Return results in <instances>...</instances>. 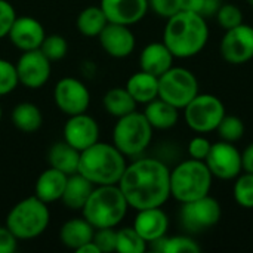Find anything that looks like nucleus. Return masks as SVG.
<instances>
[{
	"instance_id": "c85d7f7f",
	"label": "nucleus",
	"mask_w": 253,
	"mask_h": 253,
	"mask_svg": "<svg viewBox=\"0 0 253 253\" xmlns=\"http://www.w3.org/2000/svg\"><path fill=\"white\" fill-rule=\"evenodd\" d=\"M77 30L86 37H98L108 19L101 6H89L83 9L77 16Z\"/></svg>"
},
{
	"instance_id": "c756f323",
	"label": "nucleus",
	"mask_w": 253,
	"mask_h": 253,
	"mask_svg": "<svg viewBox=\"0 0 253 253\" xmlns=\"http://www.w3.org/2000/svg\"><path fill=\"white\" fill-rule=\"evenodd\" d=\"M153 243L156 245V251L163 253H199L202 251L199 243L187 236H165Z\"/></svg>"
},
{
	"instance_id": "412c9836",
	"label": "nucleus",
	"mask_w": 253,
	"mask_h": 253,
	"mask_svg": "<svg viewBox=\"0 0 253 253\" xmlns=\"http://www.w3.org/2000/svg\"><path fill=\"white\" fill-rule=\"evenodd\" d=\"M67 178L68 175H65L64 172L49 168L44 172L40 173V176L36 181V197H39L42 202L44 203H53L56 200H61L65 184H67Z\"/></svg>"
},
{
	"instance_id": "20e7f679",
	"label": "nucleus",
	"mask_w": 253,
	"mask_h": 253,
	"mask_svg": "<svg viewBox=\"0 0 253 253\" xmlns=\"http://www.w3.org/2000/svg\"><path fill=\"white\" fill-rule=\"evenodd\" d=\"M127 200L119 184L95 185L86 205L83 206V218L96 228L117 227L127 212Z\"/></svg>"
},
{
	"instance_id": "4c0bfd02",
	"label": "nucleus",
	"mask_w": 253,
	"mask_h": 253,
	"mask_svg": "<svg viewBox=\"0 0 253 253\" xmlns=\"http://www.w3.org/2000/svg\"><path fill=\"white\" fill-rule=\"evenodd\" d=\"M212 142L206 136H194L188 144V154L191 159L196 160H206L209 151H211Z\"/></svg>"
},
{
	"instance_id": "e433bc0d",
	"label": "nucleus",
	"mask_w": 253,
	"mask_h": 253,
	"mask_svg": "<svg viewBox=\"0 0 253 253\" xmlns=\"http://www.w3.org/2000/svg\"><path fill=\"white\" fill-rule=\"evenodd\" d=\"M92 242L101 253L116 252L117 231H114V228H96Z\"/></svg>"
},
{
	"instance_id": "7ed1b4c3",
	"label": "nucleus",
	"mask_w": 253,
	"mask_h": 253,
	"mask_svg": "<svg viewBox=\"0 0 253 253\" xmlns=\"http://www.w3.org/2000/svg\"><path fill=\"white\" fill-rule=\"evenodd\" d=\"M126 156L119 151L114 144L95 142L80 153L79 173L89 179L93 185L119 184L125 169Z\"/></svg>"
},
{
	"instance_id": "bb28decb",
	"label": "nucleus",
	"mask_w": 253,
	"mask_h": 253,
	"mask_svg": "<svg viewBox=\"0 0 253 253\" xmlns=\"http://www.w3.org/2000/svg\"><path fill=\"white\" fill-rule=\"evenodd\" d=\"M12 123L21 132L31 133L40 129L43 116L37 105L31 102H21L12 111Z\"/></svg>"
},
{
	"instance_id": "ddd939ff",
	"label": "nucleus",
	"mask_w": 253,
	"mask_h": 253,
	"mask_svg": "<svg viewBox=\"0 0 253 253\" xmlns=\"http://www.w3.org/2000/svg\"><path fill=\"white\" fill-rule=\"evenodd\" d=\"M53 99L62 113L74 116L86 113L90 104V93L83 82L73 77H64L53 89Z\"/></svg>"
},
{
	"instance_id": "c03bdc74",
	"label": "nucleus",
	"mask_w": 253,
	"mask_h": 253,
	"mask_svg": "<svg viewBox=\"0 0 253 253\" xmlns=\"http://www.w3.org/2000/svg\"><path fill=\"white\" fill-rule=\"evenodd\" d=\"M219 6H221V0H206V1H205V7H203L202 15H203L205 18H206V16H212V15H215V13L218 12Z\"/></svg>"
},
{
	"instance_id": "dca6fc26",
	"label": "nucleus",
	"mask_w": 253,
	"mask_h": 253,
	"mask_svg": "<svg viewBox=\"0 0 253 253\" xmlns=\"http://www.w3.org/2000/svg\"><path fill=\"white\" fill-rule=\"evenodd\" d=\"M99 43L102 49L113 58H126L135 49V36L129 25L108 22L99 33Z\"/></svg>"
},
{
	"instance_id": "49530a36",
	"label": "nucleus",
	"mask_w": 253,
	"mask_h": 253,
	"mask_svg": "<svg viewBox=\"0 0 253 253\" xmlns=\"http://www.w3.org/2000/svg\"><path fill=\"white\" fill-rule=\"evenodd\" d=\"M1 116H3V110H1V105H0V120H1Z\"/></svg>"
},
{
	"instance_id": "58836bf2",
	"label": "nucleus",
	"mask_w": 253,
	"mask_h": 253,
	"mask_svg": "<svg viewBox=\"0 0 253 253\" xmlns=\"http://www.w3.org/2000/svg\"><path fill=\"white\" fill-rule=\"evenodd\" d=\"M15 19L16 13L13 6L6 0H0V39L9 34Z\"/></svg>"
},
{
	"instance_id": "72a5a7b5",
	"label": "nucleus",
	"mask_w": 253,
	"mask_h": 253,
	"mask_svg": "<svg viewBox=\"0 0 253 253\" xmlns=\"http://www.w3.org/2000/svg\"><path fill=\"white\" fill-rule=\"evenodd\" d=\"M44 56L52 62V61H59L62 59L65 55H67V50H68V43L67 40L59 36V34H50V36H46L39 47Z\"/></svg>"
},
{
	"instance_id": "4468645a",
	"label": "nucleus",
	"mask_w": 253,
	"mask_h": 253,
	"mask_svg": "<svg viewBox=\"0 0 253 253\" xmlns=\"http://www.w3.org/2000/svg\"><path fill=\"white\" fill-rule=\"evenodd\" d=\"M15 68L19 83L28 89L42 87L50 77V61L40 49L22 52Z\"/></svg>"
},
{
	"instance_id": "ea45409f",
	"label": "nucleus",
	"mask_w": 253,
	"mask_h": 253,
	"mask_svg": "<svg viewBox=\"0 0 253 253\" xmlns=\"http://www.w3.org/2000/svg\"><path fill=\"white\" fill-rule=\"evenodd\" d=\"M148 7H151L159 16L168 19L181 10V3L179 0H148Z\"/></svg>"
},
{
	"instance_id": "37998d69",
	"label": "nucleus",
	"mask_w": 253,
	"mask_h": 253,
	"mask_svg": "<svg viewBox=\"0 0 253 253\" xmlns=\"http://www.w3.org/2000/svg\"><path fill=\"white\" fill-rule=\"evenodd\" d=\"M206 0H179L181 3V10H188V12H196L202 13L205 7Z\"/></svg>"
},
{
	"instance_id": "393cba45",
	"label": "nucleus",
	"mask_w": 253,
	"mask_h": 253,
	"mask_svg": "<svg viewBox=\"0 0 253 253\" xmlns=\"http://www.w3.org/2000/svg\"><path fill=\"white\" fill-rule=\"evenodd\" d=\"M126 89L136 104H148L159 98V77L141 70L129 77Z\"/></svg>"
},
{
	"instance_id": "f8f14e48",
	"label": "nucleus",
	"mask_w": 253,
	"mask_h": 253,
	"mask_svg": "<svg viewBox=\"0 0 253 253\" xmlns=\"http://www.w3.org/2000/svg\"><path fill=\"white\" fill-rule=\"evenodd\" d=\"M221 55L228 64L240 65L253 59V27L240 24L234 28L225 30L219 44Z\"/></svg>"
},
{
	"instance_id": "de8ad7c7",
	"label": "nucleus",
	"mask_w": 253,
	"mask_h": 253,
	"mask_svg": "<svg viewBox=\"0 0 253 253\" xmlns=\"http://www.w3.org/2000/svg\"><path fill=\"white\" fill-rule=\"evenodd\" d=\"M246 1H248V3H249V4L253 7V0H246Z\"/></svg>"
},
{
	"instance_id": "79ce46f5",
	"label": "nucleus",
	"mask_w": 253,
	"mask_h": 253,
	"mask_svg": "<svg viewBox=\"0 0 253 253\" xmlns=\"http://www.w3.org/2000/svg\"><path fill=\"white\" fill-rule=\"evenodd\" d=\"M242 166H243V172L253 173V142L249 144L242 153Z\"/></svg>"
},
{
	"instance_id": "2eb2a0df",
	"label": "nucleus",
	"mask_w": 253,
	"mask_h": 253,
	"mask_svg": "<svg viewBox=\"0 0 253 253\" xmlns=\"http://www.w3.org/2000/svg\"><path fill=\"white\" fill-rule=\"evenodd\" d=\"M99 138V126L96 120L86 113L70 116L64 126V141L80 153L95 142Z\"/></svg>"
},
{
	"instance_id": "cd10ccee",
	"label": "nucleus",
	"mask_w": 253,
	"mask_h": 253,
	"mask_svg": "<svg viewBox=\"0 0 253 253\" xmlns=\"http://www.w3.org/2000/svg\"><path fill=\"white\" fill-rule=\"evenodd\" d=\"M104 107L114 117H123L136 110V101L126 87H113L104 95Z\"/></svg>"
},
{
	"instance_id": "a878e982",
	"label": "nucleus",
	"mask_w": 253,
	"mask_h": 253,
	"mask_svg": "<svg viewBox=\"0 0 253 253\" xmlns=\"http://www.w3.org/2000/svg\"><path fill=\"white\" fill-rule=\"evenodd\" d=\"M47 162L50 168L58 169L65 175H73L79 170L80 151L65 141L55 142L47 151Z\"/></svg>"
},
{
	"instance_id": "a19ab883",
	"label": "nucleus",
	"mask_w": 253,
	"mask_h": 253,
	"mask_svg": "<svg viewBox=\"0 0 253 253\" xmlns=\"http://www.w3.org/2000/svg\"><path fill=\"white\" fill-rule=\"evenodd\" d=\"M18 239L12 234V231L4 225L0 227V253H12L16 251Z\"/></svg>"
},
{
	"instance_id": "aec40b11",
	"label": "nucleus",
	"mask_w": 253,
	"mask_h": 253,
	"mask_svg": "<svg viewBox=\"0 0 253 253\" xmlns=\"http://www.w3.org/2000/svg\"><path fill=\"white\" fill-rule=\"evenodd\" d=\"M173 58L175 56L163 42H154L142 49L139 56V65L142 71L160 77L163 73L173 67Z\"/></svg>"
},
{
	"instance_id": "a18cd8bd",
	"label": "nucleus",
	"mask_w": 253,
	"mask_h": 253,
	"mask_svg": "<svg viewBox=\"0 0 253 253\" xmlns=\"http://www.w3.org/2000/svg\"><path fill=\"white\" fill-rule=\"evenodd\" d=\"M76 252L77 253H101L93 242H89V243L83 245V246H82L80 249H77Z\"/></svg>"
},
{
	"instance_id": "6ab92c4d",
	"label": "nucleus",
	"mask_w": 253,
	"mask_h": 253,
	"mask_svg": "<svg viewBox=\"0 0 253 253\" xmlns=\"http://www.w3.org/2000/svg\"><path fill=\"white\" fill-rule=\"evenodd\" d=\"M133 228L147 242L153 243L166 236L169 228V218L160 208H148L138 211L133 221Z\"/></svg>"
},
{
	"instance_id": "4be33fe9",
	"label": "nucleus",
	"mask_w": 253,
	"mask_h": 253,
	"mask_svg": "<svg viewBox=\"0 0 253 253\" xmlns=\"http://www.w3.org/2000/svg\"><path fill=\"white\" fill-rule=\"evenodd\" d=\"M93 188H95V185L89 179H86L83 175L76 172L73 175H68L61 200L68 209L82 211L83 206L86 205L90 193L93 191Z\"/></svg>"
},
{
	"instance_id": "6e6552de",
	"label": "nucleus",
	"mask_w": 253,
	"mask_h": 253,
	"mask_svg": "<svg viewBox=\"0 0 253 253\" xmlns=\"http://www.w3.org/2000/svg\"><path fill=\"white\" fill-rule=\"evenodd\" d=\"M182 110L188 127L197 133L216 130L222 117L227 114L224 102L211 93H197Z\"/></svg>"
},
{
	"instance_id": "1a4fd4ad",
	"label": "nucleus",
	"mask_w": 253,
	"mask_h": 253,
	"mask_svg": "<svg viewBox=\"0 0 253 253\" xmlns=\"http://www.w3.org/2000/svg\"><path fill=\"white\" fill-rule=\"evenodd\" d=\"M199 93L197 77L187 68L172 67L159 77V98L184 108Z\"/></svg>"
},
{
	"instance_id": "f257e3e1",
	"label": "nucleus",
	"mask_w": 253,
	"mask_h": 253,
	"mask_svg": "<svg viewBox=\"0 0 253 253\" xmlns=\"http://www.w3.org/2000/svg\"><path fill=\"white\" fill-rule=\"evenodd\" d=\"M119 187L129 208H160L170 197V169L157 159H139L127 165Z\"/></svg>"
},
{
	"instance_id": "f3484780",
	"label": "nucleus",
	"mask_w": 253,
	"mask_h": 253,
	"mask_svg": "<svg viewBox=\"0 0 253 253\" xmlns=\"http://www.w3.org/2000/svg\"><path fill=\"white\" fill-rule=\"evenodd\" d=\"M108 22L133 25L139 22L148 10V0H101Z\"/></svg>"
},
{
	"instance_id": "9b49d317",
	"label": "nucleus",
	"mask_w": 253,
	"mask_h": 253,
	"mask_svg": "<svg viewBox=\"0 0 253 253\" xmlns=\"http://www.w3.org/2000/svg\"><path fill=\"white\" fill-rule=\"evenodd\" d=\"M205 162L213 178L222 181L236 179L243 172L242 153L234 147L233 142L219 141L212 144Z\"/></svg>"
},
{
	"instance_id": "f704fd0d",
	"label": "nucleus",
	"mask_w": 253,
	"mask_h": 253,
	"mask_svg": "<svg viewBox=\"0 0 253 253\" xmlns=\"http://www.w3.org/2000/svg\"><path fill=\"white\" fill-rule=\"evenodd\" d=\"M218 24L224 28V30H230L234 28L240 24H243V12L239 6L233 4V3H224L219 6L218 12L215 13Z\"/></svg>"
},
{
	"instance_id": "7c9ffc66",
	"label": "nucleus",
	"mask_w": 253,
	"mask_h": 253,
	"mask_svg": "<svg viewBox=\"0 0 253 253\" xmlns=\"http://www.w3.org/2000/svg\"><path fill=\"white\" fill-rule=\"evenodd\" d=\"M147 249V242L138 234L133 227H126L117 231L116 252L142 253Z\"/></svg>"
},
{
	"instance_id": "f03ea898",
	"label": "nucleus",
	"mask_w": 253,
	"mask_h": 253,
	"mask_svg": "<svg viewBox=\"0 0 253 253\" xmlns=\"http://www.w3.org/2000/svg\"><path fill=\"white\" fill-rule=\"evenodd\" d=\"M209 40V28L202 13L179 10L168 18L163 43L175 58H191L200 53Z\"/></svg>"
},
{
	"instance_id": "5701e85b",
	"label": "nucleus",
	"mask_w": 253,
	"mask_h": 253,
	"mask_svg": "<svg viewBox=\"0 0 253 253\" xmlns=\"http://www.w3.org/2000/svg\"><path fill=\"white\" fill-rule=\"evenodd\" d=\"M145 105L147 107L144 110V116L153 129L166 130L173 127L179 120V108L163 101L162 98H156Z\"/></svg>"
},
{
	"instance_id": "39448f33",
	"label": "nucleus",
	"mask_w": 253,
	"mask_h": 253,
	"mask_svg": "<svg viewBox=\"0 0 253 253\" xmlns=\"http://www.w3.org/2000/svg\"><path fill=\"white\" fill-rule=\"evenodd\" d=\"M213 175L205 160L188 159L170 170V196L179 203H187L208 196Z\"/></svg>"
},
{
	"instance_id": "2f4dec72",
	"label": "nucleus",
	"mask_w": 253,
	"mask_h": 253,
	"mask_svg": "<svg viewBox=\"0 0 253 253\" xmlns=\"http://www.w3.org/2000/svg\"><path fill=\"white\" fill-rule=\"evenodd\" d=\"M233 194L240 208L253 209V173L243 172L236 178Z\"/></svg>"
},
{
	"instance_id": "a211bd4d",
	"label": "nucleus",
	"mask_w": 253,
	"mask_h": 253,
	"mask_svg": "<svg viewBox=\"0 0 253 253\" xmlns=\"http://www.w3.org/2000/svg\"><path fill=\"white\" fill-rule=\"evenodd\" d=\"M7 37L15 47L25 52L39 49L46 34L43 25L37 19L31 16H16Z\"/></svg>"
},
{
	"instance_id": "c9c22d12",
	"label": "nucleus",
	"mask_w": 253,
	"mask_h": 253,
	"mask_svg": "<svg viewBox=\"0 0 253 253\" xmlns=\"http://www.w3.org/2000/svg\"><path fill=\"white\" fill-rule=\"evenodd\" d=\"M18 83L19 80L15 65L0 58V96H4L12 90H15Z\"/></svg>"
},
{
	"instance_id": "9d476101",
	"label": "nucleus",
	"mask_w": 253,
	"mask_h": 253,
	"mask_svg": "<svg viewBox=\"0 0 253 253\" xmlns=\"http://www.w3.org/2000/svg\"><path fill=\"white\" fill-rule=\"evenodd\" d=\"M181 205L179 221L181 225L190 233L206 231L215 227L221 219V205L209 194Z\"/></svg>"
},
{
	"instance_id": "423d86ee",
	"label": "nucleus",
	"mask_w": 253,
	"mask_h": 253,
	"mask_svg": "<svg viewBox=\"0 0 253 253\" xmlns=\"http://www.w3.org/2000/svg\"><path fill=\"white\" fill-rule=\"evenodd\" d=\"M50 213L47 203L31 196L16 203L6 216V227L18 240H31L44 233Z\"/></svg>"
},
{
	"instance_id": "0eeeda50",
	"label": "nucleus",
	"mask_w": 253,
	"mask_h": 253,
	"mask_svg": "<svg viewBox=\"0 0 253 253\" xmlns=\"http://www.w3.org/2000/svg\"><path fill=\"white\" fill-rule=\"evenodd\" d=\"M153 126L148 123L144 113L136 110L119 117L113 130V144L125 156L141 154L153 139Z\"/></svg>"
},
{
	"instance_id": "b1692460",
	"label": "nucleus",
	"mask_w": 253,
	"mask_h": 253,
	"mask_svg": "<svg viewBox=\"0 0 253 253\" xmlns=\"http://www.w3.org/2000/svg\"><path fill=\"white\" fill-rule=\"evenodd\" d=\"M93 234H95V227L84 218L70 219L59 230V239L62 245L73 251H77L83 245L92 242Z\"/></svg>"
},
{
	"instance_id": "473e14b6",
	"label": "nucleus",
	"mask_w": 253,
	"mask_h": 253,
	"mask_svg": "<svg viewBox=\"0 0 253 253\" xmlns=\"http://www.w3.org/2000/svg\"><path fill=\"white\" fill-rule=\"evenodd\" d=\"M216 132L221 138V141L227 142H237L245 135V123L237 116H228L225 114L221 120V123L216 127Z\"/></svg>"
}]
</instances>
